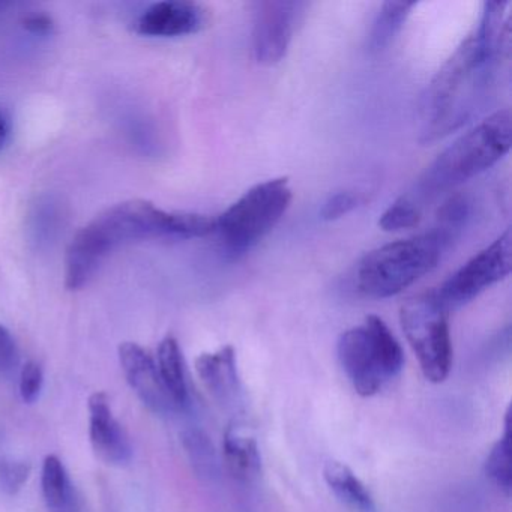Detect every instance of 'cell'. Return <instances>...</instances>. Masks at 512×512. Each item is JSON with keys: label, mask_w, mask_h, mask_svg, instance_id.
Returning <instances> with one entry per match:
<instances>
[{"label": "cell", "mask_w": 512, "mask_h": 512, "mask_svg": "<svg viewBox=\"0 0 512 512\" xmlns=\"http://www.w3.org/2000/svg\"><path fill=\"white\" fill-rule=\"evenodd\" d=\"M505 7L484 4L478 26L431 80L422 98V143L436 142L463 127L490 94L499 58L509 50Z\"/></svg>", "instance_id": "obj_1"}, {"label": "cell", "mask_w": 512, "mask_h": 512, "mask_svg": "<svg viewBox=\"0 0 512 512\" xmlns=\"http://www.w3.org/2000/svg\"><path fill=\"white\" fill-rule=\"evenodd\" d=\"M217 229V218L170 212L149 200L133 199L106 209L79 230L65 257V286L80 290L94 277L107 254L121 245L148 239L205 238Z\"/></svg>", "instance_id": "obj_2"}, {"label": "cell", "mask_w": 512, "mask_h": 512, "mask_svg": "<svg viewBox=\"0 0 512 512\" xmlns=\"http://www.w3.org/2000/svg\"><path fill=\"white\" fill-rule=\"evenodd\" d=\"M454 239L439 227H433L430 232L370 251L356 271L359 292L374 299L398 295L433 271Z\"/></svg>", "instance_id": "obj_3"}, {"label": "cell", "mask_w": 512, "mask_h": 512, "mask_svg": "<svg viewBox=\"0 0 512 512\" xmlns=\"http://www.w3.org/2000/svg\"><path fill=\"white\" fill-rule=\"evenodd\" d=\"M512 116L499 110L458 137L445 149L419 182V190L431 196L451 190L499 163L511 149Z\"/></svg>", "instance_id": "obj_4"}, {"label": "cell", "mask_w": 512, "mask_h": 512, "mask_svg": "<svg viewBox=\"0 0 512 512\" xmlns=\"http://www.w3.org/2000/svg\"><path fill=\"white\" fill-rule=\"evenodd\" d=\"M337 353L347 379L362 397L377 394L404 367L400 343L377 316H367L364 323L343 332Z\"/></svg>", "instance_id": "obj_5"}, {"label": "cell", "mask_w": 512, "mask_h": 512, "mask_svg": "<svg viewBox=\"0 0 512 512\" xmlns=\"http://www.w3.org/2000/svg\"><path fill=\"white\" fill-rule=\"evenodd\" d=\"M289 179H269L248 190L217 218V229L227 253L233 257L256 247L278 223L292 203Z\"/></svg>", "instance_id": "obj_6"}, {"label": "cell", "mask_w": 512, "mask_h": 512, "mask_svg": "<svg viewBox=\"0 0 512 512\" xmlns=\"http://www.w3.org/2000/svg\"><path fill=\"white\" fill-rule=\"evenodd\" d=\"M400 322L425 379L442 383L451 371L452 344L448 310L437 298L436 290L407 299L401 305Z\"/></svg>", "instance_id": "obj_7"}, {"label": "cell", "mask_w": 512, "mask_h": 512, "mask_svg": "<svg viewBox=\"0 0 512 512\" xmlns=\"http://www.w3.org/2000/svg\"><path fill=\"white\" fill-rule=\"evenodd\" d=\"M511 268L512 236L511 230L508 229L493 244L464 263L439 289L434 290L449 313L469 304L493 284L505 280Z\"/></svg>", "instance_id": "obj_8"}, {"label": "cell", "mask_w": 512, "mask_h": 512, "mask_svg": "<svg viewBox=\"0 0 512 512\" xmlns=\"http://www.w3.org/2000/svg\"><path fill=\"white\" fill-rule=\"evenodd\" d=\"M256 7L253 29L254 58L260 65L271 67L283 61L286 56L304 4L268 0L259 2Z\"/></svg>", "instance_id": "obj_9"}, {"label": "cell", "mask_w": 512, "mask_h": 512, "mask_svg": "<svg viewBox=\"0 0 512 512\" xmlns=\"http://www.w3.org/2000/svg\"><path fill=\"white\" fill-rule=\"evenodd\" d=\"M119 362L127 382L149 410L158 415H167L178 409L161 380L157 362L148 350L131 341L122 343L119 346Z\"/></svg>", "instance_id": "obj_10"}, {"label": "cell", "mask_w": 512, "mask_h": 512, "mask_svg": "<svg viewBox=\"0 0 512 512\" xmlns=\"http://www.w3.org/2000/svg\"><path fill=\"white\" fill-rule=\"evenodd\" d=\"M206 25V13L187 0H163L149 5L134 23V31L149 38H176L197 34Z\"/></svg>", "instance_id": "obj_11"}, {"label": "cell", "mask_w": 512, "mask_h": 512, "mask_svg": "<svg viewBox=\"0 0 512 512\" xmlns=\"http://www.w3.org/2000/svg\"><path fill=\"white\" fill-rule=\"evenodd\" d=\"M89 436L95 454L107 464L122 466L131 460L133 448L122 425L116 421L104 392L89 397Z\"/></svg>", "instance_id": "obj_12"}, {"label": "cell", "mask_w": 512, "mask_h": 512, "mask_svg": "<svg viewBox=\"0 0 512 512\" xmlns=\"http://www.w3.org/2000/svg\"><path fill=\"white\" fill-rule=\"evenodd\" d=\"M196 370L203 385L218 403L236 406L241 398L236 352L232 346H224L217 352L202 353L196 359Z\"/></svg>", "instance_id": "obj_13"}, {"label": "cell", "mask_w": 512, "mask_h": 512, "mask_svg": "<svg viewBox=\"0 0 512 512\" xmlns=\"http://www.w3.org/2000/svg\"><path fill=\"white\" fill-rule=\"evenodd\" d=\"M223 449L227 469L238 481H254L262 472V455L256 437L239 425L227 427Z\"/></svg>", "instance_id": "obj_14"}, {"label": "cell", "mask_w": 512, "mask_h": 512, "mask_svg": "<svg viewBox=\"0 0 512 512\" xmlns=\"http://www.w3.org/2000/svg\"><path fill=\"white\" fill-rule=\"evenodd\" d=\"M326 484L340 502L356 512H376V503L367 485L340 461H329L323 469Z\"/></svg>", "instance_id": "obj_15"}, {"label": "cell", "mask_w": 512, "mask_h": 512, "mask_svg": "<svg viewBox=\"0 0 512 512\" xmlns=\"http://www.w3.org/2000/svg\"><path fill=\"white\" fill-rule=\"evenodd\" d=\"M41 490L50 512H77L76 494L64 463L56 455L44 458Z\"/></svg>", "instance_id": "obj_16"}, {"label": "cell", "mask_w": 512, "mask_h": 512, "mask_svg": "<svg viewBox=\"0 0 512 512\" xmlns=\"http://www.w3.org/2000/svg\"><path fill=\"white\" fill-rule=\"evenodd\" d=\"M157 367L161 380L176 406H185L188 401V386L185 379L184 356L178 340L172 335H167L158 346Z\"/></svg>", "instance_id": "obj_17"}, {"label": "cell", "mask_w": 512, "mask_h": 512, "mask_svg": "<svg viewBox=\"0 0 512 512\" xmlns=\"http://www.w3.org/2000/svg\"><path fill=\"white\" fill-rule=\"evenodd\" d=\"M415 7V2H385L382 5L368 41L371 52H382L394 41Z\"/></svg>", "instance_id": "obj_18"}, {"label": "cell", "mask_w": 512, "mask_h": 512, "mask_svg": "<svg viewBox=\"0 0 512 512\" xmlns=\"http://www.w3.org/2000/svg\"><path fill=\"white\" fill-rule=\"evenodd\" d=\"M511 437V407H508L505 430L488 452L484 463L485 476L506 496H511L512 491Z\"/></svg>", "instance_id": "obj_19"}, {"label": "cell", "mask_w": 512, "mask_h": 512, "mask_svg": "<svg viewBox=\"0 0 512 512\" xmlns=\"http://www.w3.org/2000/svg\"><path fill=\"white\" fill-rule=\"evenodd\" d=\"M182 443H184L185 451H187L188 458H190L197 475H215L217 472L215 449L205 433L196 428H190L182 434Z\"/></svg>", "instance_id": "obj_20"}, {"label": "cell", "mask_w": 512, "mask_h": 512, "mask_svg": "<svg viewBox=\"0 0 512 512\" xmlns=\"http://www.w3.org/2000/svg\"><path fill=\"white\" fill-rule=\"evenodd\" d=\"M421 221V209L409 197H401L392 203L379 220V227L385 232L412 229Z\"/></svg>", "instance_id": "obj_21"}, {"label": "cell", "mask_w": 512, "mask_h": 512, "mask_svg": "<svg viewBox=\"0 0 512 512\" xmlns=\"http://www.w3.org/2000/svg\"><path fill=\"white\" fill-rule=\"evenodd\" d=\"M470 217V203L466 197L454 196L443 203L437 212L436 227L457 238Z\"/></svg>", "instance_id": "obj_22"}, {"label": "cell", "mask_w": 512, "mask_h": 512, "mask_svg": "<svg viewBox=\"0 0 512 512\" xmlns=\"http://www.w3.org/2000/svg\"><path fill=\"white\" fill-rule=\"evenodd\" d=\"M31 475V464L14 458L0 460V490L5 494L19 493Z\"/></svg>", "instance_id": "obj_23"}, {"label": "cell", "mask_w": 512, "mask_h": 512, "mask_svg": "<svg viewBox=\"0 0 512 512\" xmlns=\"http://www.w3.org/2000/svg\"><path fill=\"white\" fill-rule=\"evenodd\" d=\"M43 382L44 374L40 364L34 361L26 362L20 373V395L25 403L32 404L38 400Z\"/></svg>", "instance_id": "obj_24"}, {"label": "cell", "mask_w": 512, "mask_h": 512, "mask_svg": "<svg viewBox=\"0 0 512 512\" xmlns=\"http://www.w3.org/2000/svg\"><path fill=\"white\" fill-rule=\"evenodd\" d=\"M359 197L350 191H340L329 197L320 209V218L323 221L340 220L344 215L352 212L358 206Z\"/></svg>", "instance_id": "obj_25"}, {"label": "cell", "mask_w": 512, "mask_h": 512, "mask_svg": "<svg viewBox=\"0 0 512 512\" xmlns=\"http://www.w3.org/2000/svg\"><path fill=\"white\" fill-rule=\"evenodd\" d=\"M17 344L11 332L0 323V374L13 370L17 362Z\"/></svg>", "instance_id": "obj_26"}, {"label": "cell", "mask_w": 512, "mask_h": 512, "mask_svg": "<svg viewBox=\"0 0 512 512\" xmlns=\"http://www.w3.org/2000/svg\"><path fill=\"white\" fill-rule=\"evenodd\" d=\"M23 26H25L26 31L32 32V34L46 35L52 32L53 22L50 17L35 14V16L23 20Z\"/></svg>", "instance_id": "obj_27"}, {"label": "cell", "mask_w": 512, "mask_h": 512, "mask_svg": "<svg viewBox=\"0 0 512 512\" xmlns=\"http://www.w3.org/2000/svg\"><path fill=\"white\" fill-rule=\"evenodd\" d=\"M10 121H8L5 113L0 110V151L7 146L8 139H10Z\"/></svg>", "instance_id": "obj_28"}, {"label": "cell", "mask_w": 512, "mask_h": 512, "mask_svg": "<svg viewBox=\"0 0 512 512\" xmlns=\"http://www.w3.org/2000/svg\"><path fill=\"white\" fill-rule=\"evenodd\" d=\"M0 8H4V4H0Z\"/></svg>", "instance_id": "obj_29"}]
</instances>
